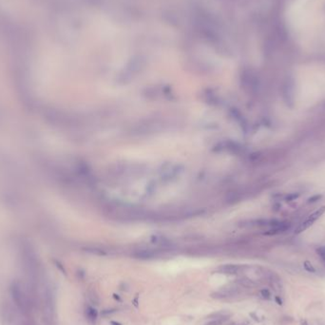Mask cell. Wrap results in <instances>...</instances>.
I'll return each instance as SVG.
<instances>
[{"instance_id":"obj_7","label":"cell","mask_w":325,"mask_h":325,"mask_svg":"<svg viewBox=\"0 0 325 325\" xmlns=\"http://www.w3.org/2000/svg\"><path fill=\"white\" fill-rule=\"evenodd\" d=\"M320 195H316V196H313V197H311L310 199H309V202H316V201H319V199H320Z\"/></svg>"},{"instance_id":"obj_1","label":"cell","mask_w":325,"mask_h":325,"mask_svg":"<svg viewBox=\"0 0 325 325\" xmlns=\"http://www.w3.org/2000/svg\"><path fill=\"white\" fill-rule=\"evenodd\" d=\"M238 269H239V267L236 265H226V266L221 267L220 271L223 274H236Z\"/></svg>"},{"instance_id":"obj_8","label":"cell","mask_w":325,"mask_h":325,"mask_svg":"<svg viewBox=\"0 0 325 325\" xmlns=\"http://www.w3.org/2000/svg\"><path fill=\"white\" fill-rule=\"evenodd\" d=\"M276 300H278V304H280V305H281V302H282V301H281V300H280V299H278V297H277V298H276Z\"/></svg>"},{"instance_id":"obj_2","label":"cell","mask_w":325,"mask_h":325,"mask_svg":"<svg viewBox=\"0 0 325 325\" xmlns=\"http://www.w3.org/2000/svg\"><path fill=\"white\" fill-rule=\"evenodd\" d=\"M325 212V206H322V207H320V208H319L318 210H316V211L313 213V214H311L310 215V217L308 218L309 220H311L313 223H315V221H317L319 219V218L322 215V214Z\"/></svg>"},{"instance_id":"obj_5","label":"cell","mask_w":325,"mask_h":325,"mask_svg":"<svg viewBox=\"0 0 325 325\" xmlns=\"http://www.w3.org/2000/svg\"><path fill=\"white\" fill-rule=\"evenodd\" d=\"M261 295H262V297L263 298V299L268 300V299H270L271 294H270V292L267 289H263V290H262V291H261Z\"/></svg>"},{"instance_id":"obj_6","label":"cell","mask_w":325,"mask_h":325,"mask_svg":"<svg viewBox=\"0 0 325 325\" xmlns=\"http://www.w3.org/2000/svg\"><path fill=\"white\" fill-rule=\"evenodd\" d=\"M298 197H299V194H290V195H288L287 196V198H286V200L287 201H293V200H295V199H297Z\"/></svg>"},{"instance_id":"obj_9","label":"cell","mask_w":325,"mask_h":325,"mask_svg":"<svg viewBox=\"0 0 325 325\" xmlns=\"http://www.w3.org/2000/svg\"><path fill=\"white\" fill-rule=\"evenodd\" d=\"M111 325H121L120 323H118V322H114V321H112L111 322Z\"/></svg>"},{"instance_id":"obj_3","label":"cell","mask_w":325,"mask_h":325,"mask_svg":"<svg viewBox=\"0 0 325 325\" xmlns=\"http://www.w3.org/2000/svg\"><path fill=\"white\" fill-rule=\"evenodd\" d=\"M303 266H304L305 270L308 271V272H310V273H314V272H316L315 267L311 264V262H305L303 263Z\"/></svg>"},{"instance_id":"obj_4","label":"cell","mask_w":325,"mask_h":325,"mask_svg":"<svg viewBox=\"0 0 325 325\" xmlns=\"http://www.w3.org/2000/svg\"><path fill=\"white\" fill-rule=\"evenodd\" d=\"M317 253H318L319 255V257L325 262V246H320L319 248H318Z\"/></svg>"}]
</instances>
